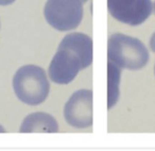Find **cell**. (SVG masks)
<instances>
[{"label": "cell", "mask_w": 155, "mask_h": 151, "mask_svg": "<svg viewBox=\"0 0 155 151\" xmlns=\"http://www.w3.org/2000/svg\"><path fill=\"white\" fill-rule=\"evenodd\" d=\"M107 58L119 68L139 70L148 64L149 52L139 39L116 33L108 39Z\"/></svg>", "instance_id": "6da1fadb"}, {"label": "cell", "mask_w": 155, "mask_h": 151, "mask_svg": "<svg viewBox=\"0 0 155 151\" xmlns=\"http://www.w3.org/2000/svg\"><path fill=\"white\" fill-rule=\"evenodd\" d=\"M81 69H85V67L79 54L70 48L60 45L50 63L49 77L56 84H68Z\"/></svg>", "instance_id": "277c9868"}, {"label": "cell", "mask_w": 155, "mask_h": 151, "mask_svg": "<svg viewBox=\"0 0 155 151\" xmlns=\"http://www.w3.org/2000/svg\"><path fill=\"white\" fill-rule=\"evenodd\" d=\"M13 89L17 98L29 106H37L47 99L50 85L46 72L36 65H26L16 71Z\"/></svg>", "instance_id": "7a4b0ae2"}, {"label": "cell", "mask_w": 155, "mask_h": 151, "mask_svg": "<svg viewBox=\"0 0 155 151\" xmlns=\"http://www.w3.org/2000/svg\"><path fill=\"white\" fill-rule=\"evenodd\" d=\"M15 0H0V5H12Z\"/></svg>", "instance_id": "8fae6325"}, {"label": "cell", "mask_w": 155, "mask_h": 151, "mask_svg": "<svg viewBox=\"0 0 155 151\" xmlns=\"http://www.w3.org/2000/svg\"><path fill=\"white\" fill-rule=\"evenodd\" d=\"M82 1V3H84V2H86V1H88V0H81Z\"/></svg>", "instance_id": "7c38bea8"}, {"label": "cell", "mask_w": 155, "mask_h": 151, "mask_svg": "<svg viewBox=\"0 0 155 151\" xmlns=\"http://www.w3.org/2000/svg\"><path fill=\"white\" fill-rule=\"evenodd\" d=\"M110 14L117 20L130 26H139L152 13L151 0H107Z\"/></svg>", "instance_id": "5b68a950"}, {"label": "cell", "mask_w": 155, "mask_h": 151, "mask_svg": "<svg viewBox=\"0 0 155 151\" xmlns=\"http://www.w3.org/2000/svg\"><path fill=\"white\" fill-rule=\"evenodd\" d=\"M66 121L77 129H84L93 125V92L80 89L75 92L64 108Z\"/></svg>", "instance_id": "8992f818"}, {"label": "cell", "mask_w": 155, "mask_h": 151, "mask_svg": "<svg viewBox=\"0 0 155 151\" xmlns=\"http://www.w3.org/2000/svg\"><path fill=\"white\" fill-rule=\"evenodd\" d=\"M44 15L48 24L58 31H70L80 26L83 18L81 0H47Z\"/></svg>", "instance_id": "3957f363"}, {"label": "cell", "mask_w": 155, "mask_h": 151, "mask_svg": "<svg viewBox=\"0 0 155 151\" xmlns=\"http://www.w3.org/2000/svg\"><path fill=\"white\" fill-rule=\"evenodd\" d=\"M150 47H151V50H152L153 52H155V33L152 35V37H151V39H150Z\"/></svg>", "instance_id": "30bf717a"}, {"label": "cell", "mask_w": 155, "mask_h": 151, "mask_svg": "<svg viewBox=\"0 0 155 151\" xmlns=\"http://www.w3.org/2000/svg\"><path fill=\"white\" fill-rule=\"evenodd\" d=\"M58 126L56 120L49 114L46 113H33L25 118L20 132L22 133H29V132H48L53 133L58 132Z\"/></svg>", "instance_id": "ba28073f"}, {"label": "cell", "mask_w": 155, "mask_h": 151, "mask_svg": "<svg viewBox=\"0 0 155 151\" xmlns=\"http://www.w3.org/2000/svg\"></svg>", "instance_id": "4fadbf2b"}, {"label": "cell", "mask_w": 155, "mask_h": 151, "mask_svg": "<svg viewBox=\"0 0 155 151\" xmlns=\"http://www.w3.org/2000/svg\"><path fill=\"white\" fill-rule=\"evenodd\" d=\"M120 68L108 62V110L116 104L119 97Z\"/></svg>", "instance_id": "9c48e42d"}, {"label": "cell", "mask_w": 155, "mask_h": 151, "mask_svg": "<svg viewBox=\"0 0 155 151\" xmlns=\"http://www.w3.org/2000/svg\"><path fill=\"white\" fill-rule=\"evenodd\" d=\"M60 45L70 48L79 54L85 68L93 62V39L88 35L83 33H70L63 39Z\"/></svg>", "instance_id": "52a82bcc"}]
</instances>
